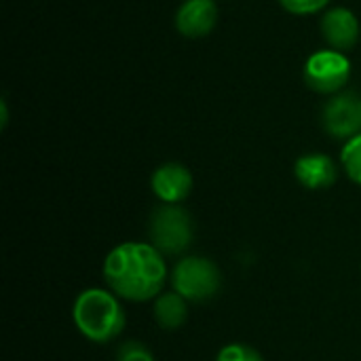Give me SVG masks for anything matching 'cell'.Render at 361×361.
I'll return each mask as SVG.
<instances>
[{
    "label": "cell",
    "mask_w": 361,
    "mask_h": 361,
    "mask_svg": "<svg viewBox=\"0 0 361 361\" xmlns=\"http://www.w3.org/2000/svg\"><path fill=\"white\" fill-rule=\"evenodd\" d=\"M324 127L332 137L351 140L361 133V97L353 93L334 95L324 108Z\"/></svg>",
    "instance_id": "cell-6"
},
{
    "label": "cell",
    "mask_w": 361,
    "mask_h": 361,
    "mask_svg": "<svg viewBox=\"0 0 361 361\" xmlns=\"http://www.w3.org/2000/svg\"><path fill=\"white\" fill-rule=\"evenodd\" d=\"M322 36L334 51H351L360 40V19L347 6H336L322 17Z\"/></svg>",
    "instance_id": "cell-8"
},
{
    "label": "cell",
    "mask_w": 361,
    "mask_h": 361,
    "mask_svg": "<svg viewBox=\"0 0 361 361\" xmlns=\"http://www.w3.org/2000/svg\"><path fill=\"white\" fill-rule=\"evenodd\" d=\"M216 361H264V357L250 345H243V343H233V345H226L220 353Z\"/></svg>",
    "instance_id": "cell-13"
},
{
    "label": "cell",
    "mask_w": 361,
    "mask_h": 361,
    "mask_svg": "<svg viewBox=\"0 0 361 361\" xmlns=\"http://www.w3.org/2000/svg\"><path fill=\"white\" fill-rule=\"evenodd\" d=\"M294 176L300 186L309 190H326L338 180V165L332 157L322 152L302 154L294 165Z\"/></svg>",
    "instance_id": "cell-10"
},
{
    "label": "cell",
    "mask_w": 361,
    "mask_h": 361,
    "mask_svg": "<svg viewBox=\"0 0 361 361\" xmlns=\"http://www.w3.org/2000/svg\"><path fill=\"white\" fill-rule=\"evenodd\" d=\"M76 330L91 343L106 345L118 338L125 330L127 317L112 290L89 288L80 292L72 307Z\"/></svg>",
    "instance_id": "cell-2"
},
{
    "label": "cell",
    "mask_w": 361,
    "mask_h": 361,
    "mask_svg": "<svg viewBox=\"0 0 361 361\" xmlns=\"http://www.w3.org/2000/svg\"><path fill=\"white\" fill-rule=\"evenodd\" d=\"M152 315H154V322L159 324V328H163V330H178L188 319V300L184 296H180L176 290L161 292L154 298Z\"/></svg>",
    "instance_id": "cell-11"
},
{
    "label": "cell",
    "mask_w": 361,
    "mask_h": 361,
    "mask_svg": "<svg viewBox=\"0 0 361 361\" xmlns=\"http://www.w3.org/2000/svg\"><path fill=\"white\" fill-rule=\"evenodd\" d=\"M351 78V61L345 53L324 49L313 53L305 63V82L322 95H334Z\"/></svg>",
    "instance_id": "cell-5"
},
{
    "label": "cell",
    "mask_w": 361,
    "mask_h": 361,
    "mask_svg": "<svg viewBox=\"0 0 361 361\" xmlns=\"http://www.w3.org/2000/svg\"><path fill=\"white\" fill-rule=\"evenodd\" d=\"M220 269L201 256H184L171 271V288L188 302H207L220 290Z\"/></svg>",
    "instance_id": "cell-4"
},
{
    "label": "cell",
    "mask_w": 361,
    "mask_h": 361,
    "mask_svg": "<svg viewBox=\"0 0 361 361\" xmlns=\"http://www.w3.org/2000/svg\"><path fill=\"white\" fill-rule=\"evenodd\" d=\"M279 2L292 15H315L330 4V0H279Z\"/></svg>",
    "instance_id": "cell-14"
},
{
    "label": "cell",
    "mask_w": 361,
    "mask_h": 361,
    "mask_svg": "<svg viewBox=\"0 0 361 361\" xmlns=\"http://www.w3.org/2000/svg\"><path fill=\"white\" fill-rule=\"evenodd\" d=\"M195 237L190 214L180 205H161L148 222V239L163 256H182Z\"/></svg>",
    "instance_id": "cell-3"
},
{
    "label": "cell",
    "mask_w": 361,
    "mask_h": 361,
    "mask_svg": "<svg viewBox=\"0 0 361 361\" xmlns=\"http://www.w3.org/2000/svg\"><path fill=\"white\" fill-rule=\"evenodd\" d=\"M104 277L118 298L146 302L163 292L167 283V262L152 243L127 241L106 256Z\"/></svg>",
    "instance_id": "cell-1"
},
{
    "label": "cell",
    "mask_w": 361,
    "mask_h": 361,
    "mask_svg": "<svg viewBox=\"0 0 361 361\" xmlns=\"http://www.w3.org/2000/svg\"><path fill=\"white\" fill-rule=\"evenodd\" d=\"M116 361H154V355L142 343H125L116 351Z\"/></svg>",
    "instance_id": "cell-15"
},
{
    "label": "cell",
    "mask_w": 361,
    "mask_h": 361,
    "mask_svg": "<svg viewBox=\"0 0 361 361\" xmlns=\"http://www.w3.org/2000/svg\"><path fill=\"white\" fill-rule=\"evenodd\" d=\"M341 165L349 180L361 186V133L345 142L341 150Z\"/></svg>",
    "instance_id": "cell-12"
},
{
    "label": "cell",
    "mask_w": 361,
    "mask_h": 361,
    "mask_svg": "<svg viewBox=\"0 0 361 361\" xmlns=\"http://www.w3.org/2000/svg\"><path fill=\"white\" fill-rule=\"evenodd\" d=\"M150 186L165 205H180L192 190V173L182 163H163L154 169Z\"/></svg>",
    "instance_id": "cell-7"
},
{
    "label": "cell",
    "mask_w": 361,
    "mask_h": 361,
    "mask_svg": "<svg viewBox=\"0 0 361 361\" xmlns=\"http://www.w3.org/2000/svg\"><path fill=\"white\" fill-rule=\"evenodd\" d=\"M218 23L216 0H184L176 13V27L186 38H203Z\"/></svg>",
    "instance_id": "cell-9"
}]
</instances>
